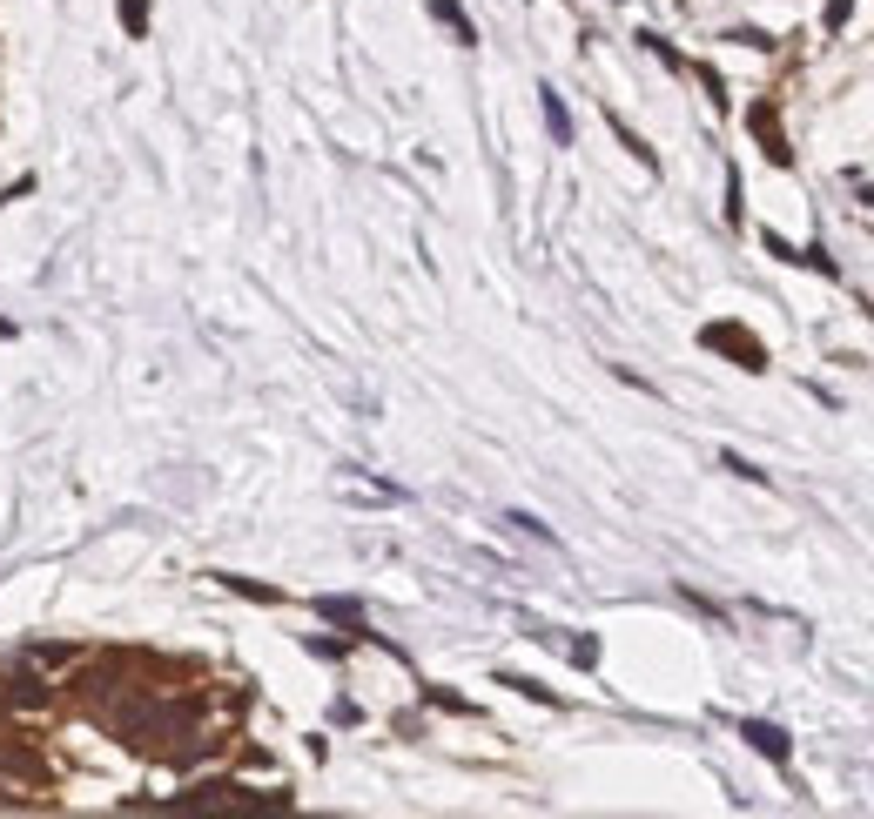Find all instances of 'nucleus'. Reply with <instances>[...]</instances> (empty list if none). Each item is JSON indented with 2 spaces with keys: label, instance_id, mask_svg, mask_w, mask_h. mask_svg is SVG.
<instances>
[{
  "label": "nucleus",
  "instance_id": "nucleus-3",
  "mask_svg": "<svg viewBox=\"0 0 874 819\" xmlns=\"http://www.w3.org/2000/svg\"><path fill=\"white\" fill-rule=\"evenodd\" d=\"M753 128H760V141H767L774 162H787V141H781V128H774V107H753Z\"/></svg>",
  "mask_w": 874,
  "mask_h": 819
},
{
  "label": "nucleus",
  "instance_id": "nucleus-5",
  "mask_svg": "<svg viewBox=\"0 0 874 819\" xmlns=\"http://www.w3.org/2000/svg\"><path fill=\"white\" fill-rule=\"evenodd\" d=\"M545 128H552V141H572V122H565V107H558L552 88H545Z\"/></svg>",
  "mask_w": 874,
  "mask_h": 819
},
{
  "label": "nucleus",
  "instance_id": "nucleus-4",
  "mask_svg": "<svg viewBox=\"0 0 874 819\" xmlns=\"http://www.w3.org/2000/svg\"><path fill=\"white\" fill-rule=\"evenodd\" d=\"M430 7H437V20H445V28H451V34H458V41H464V47H471V41H477V34H471V20H464V14H458V7H451V0H430Z\"/></svg>",
  "mask_w": 874,
  "mask_h": 819
},
{
  "label": "nucleus",
  "instance_id": "nucleus-7",
  "mask_svg": "<svg viewBox=\"0 0 874 819\" xmlns=\"http://www.w3.org/2000/svg\"><path fill=\"white\" fill-rule=\"evenodd\" d=\"M122 20H128L135 34H141V28H148V7H141V0H122Z\"/></svg>",
  "mask_w": 874,
  "mask_h": 819
},
{
  "label": "nucleus",
  "instance_id": "nucleus-1",
  "mask_svg": "<svg viewBox=\"0 0 874 819\" xmlns=\"http://www.w3.org/2000/svg\"><path fill=\"white\" fill-rule=\"evenodd\" d=\"M706 349H734V356H740L747 370H760V363H767V356H760V343H753V336H740L734 322H713V330H706Z\"/></svg>",
  "mask_w": 874,
  "mask_h": 819
},
{
  "label": "nucleus",
  "instance_id": "nucleus-2",
  "mask_svg": "<svg viewBox=\"0 0 874 819\" xmlns=\"http://www.w3.org/2000/svg\"><path fill=\"white\" fill-rule=\"evenodd\" d=\"M740 732L753 739V752H767L774 766H787V732H781V726H760V719H747Z\"/></svg>",
  "mask_w": 874,
  "mask_h": 819
},
{
  "label": "nucleus",
  "instance_id": "nucleus-6",
  "mask_svg": "<svg viewBox=\"0 0 874 819\" xmlns=\"http://www.w3.org/2000/svg\"><path fill=\"white\" fill-rule=\"evenodd\" d=\"M323 611H330V618H343V624H357V605H350V598H323Z\"/></svg>",
  "mask_w": 874,
  "mask_h": 819
}]
</instances>
